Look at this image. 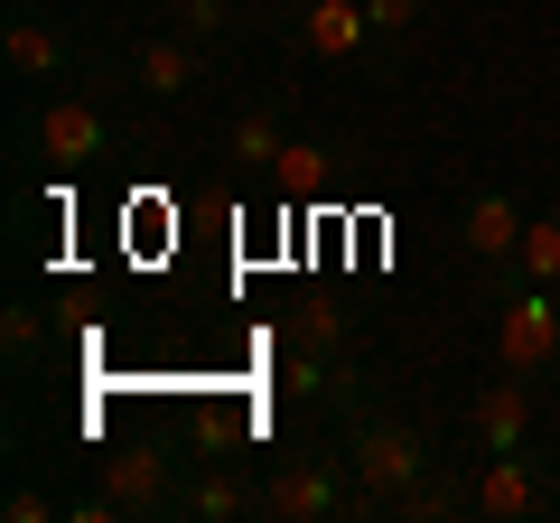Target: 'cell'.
<instances>
[{"label": "cell", "mask_w": 560, "mask_h": 523, "mask_svg": "<svg viewBox=\"0 0 560 523\" xmlns=\"http://www.w3.org/2000/svg\"><path fill=\"white\" fill-rule=\"evenodd\" d=\"M346 467H355V496L364 514H393L401 496H411L430 467H440V449H430V430L401 421V411H346Z\"/></svg>", "instance_id": "obj_1"}, {"label": "cell", "mask_w": 560, "mask_h": 523, "mask_svg": "<svg viewBox=\"0 0 560 523\" xmlns=\"http://www.w3.org/2000/svg\"><path fill=\"white\" fill-rule=\"evenodd\" d=\"M178 458H168L160 440H131V449H113L103 458V477H94V496H75L66 514H84V523H140V514H178Z\"/></svg>", "instance_id": "obj_2"}, {"label": "cell", "mask_w": 560, "mask_h": 523, "mask_svg": "<svg viewBox=\"0 0 560 523\" xmlns=\"http://www.w3.org/2000/svg\"><path fill=\"white\" fill-rule=\"evenodd\" d=\"M261 514L271 523H346V514H364L346 449H300V458H280L271 477H261Z\"/></svg>", "instance_id": "obj_3"}, {"label": "cell", "mask_w": 560, "mask_h": 523, "mask_svg": "<svg viewBox=\"0 0 560 523\" xmlns=\"http://www.w3.org/2000/svg\"><path fill=\"white\" fill-rule=\"evenodd\" d=\"M495 364L504 374H560V290L551 281H504L495 290Z\"/></svg>", "instance_id": "obj_4"}, {"label": "cell", "mask_w": 560, "mask_h": 523, "mask_svg": "<svg viewBox=\"0 0 560 523\" xmlns=\"http://www.w3.org/2000/svg\"><path fill=\"white\" fill-rule=\"evenodd\" d=\"M477 514L486 523H541V514H560V458H551V449H495V458H477Z\"/></svg>", "instance_id": "obj_5"}, {"label": "cell", "mask_w": 560, "mask_h": 523, "mask_svg": "<svg viewBox=\"0 0 560 523\" xmlns=\"http://www.w3.org/2000/svg\"><path fill=\"white\" fill-rule=\"evenodd\" d=\"M20 150H28V160H47V168H94L103 150H113V113H103L94 94H47L38 113H28Z\"/></svg>", "instance_id": "obj_6"}, {"label": "cell", "mask_w": 560, "mask_h": 523, "mask_svg": "<svg viewBox=\"0 0 560 523\" xmlns=\"http://www.w3.org/2000/svg\"><path fill=\"white\" fill-rule=\"evenodd\" d=\"M533 421H541L533 374H504V364H495V383H477V393H467V411H458L467 458H495V449H533Z\"/></svg>", "instance_id": "obj_7"}, {"label": "cell", "mask_w": 560, "mask_h": 523, "mask_svg": "<svg viewBox=\"0 0 560 523\" xmlns=\"http://www.w3.org/2000/svg\"><path fill=\"white\" fill-rule=\"evenodd\" d=\"M290 38H300V57H318V66L393 57V38L374 28V10H364V0H290Z\"/></svg>", "instance_id": "obj_8"}, {"label": "cell", "mask_w": 560, "mask_h": 523, "mask_svg": "<svg viewBox=\"0 0 560 523\" xmlns=\"http://www.w3.org/2000/svg\"><path fill=\"white\" fill-rule=\"evenodd\" d=\"M523 224H533V216H523V206L504 197V187H477V197L458 206V253L486 271V290H495L504 271H514V253H523Z\"/></svg>", "instance_id": "obj_9"}, {"label": "cell", "mask_w": 560, "mask_h": 523, "mask_svg": "<svg viewBox=\"0 0 560 523\" xmlns=\"http://www.w3.org/2000/svg\"><path fill=\"white\" fill-rule=\"evenodd\" d=\"M290 121H300V94H290V84H261V94L224 121V160L253 168V178H271V160L290 150Z\"/></svg>", "instance_id": "obj_10"}, {"label": "cell", "mask_w": 560, "mask_h": 523, "mask_svg": "<svg viewBox=\"0 0 560 523\" xmlns=\"http://www.w3.org/2000/svg\"><path fill=\"white\" fill-rule=\"evenodd\" d=\"M121 84H131V94H150V103H178V94H197V84H206V47L187 38V28L140 38L131 57H121Z\"/></svg>", "instance_id": "obj_11"}, {"label": "cell", "mask_w": 560, "mask_h": 523, "mask_svg": "<svg viewBox=\"0 0 560 523\" xmlns=\"http://www.w3.org/2000/svg\"><path fill=\"white\" fill-rule=\"evenodd\" d=\"M0 66H10V84H57L66 66H75V38H66L57 20H38V10H10V28H0Z\"/></svg>", "instance_id": "obj_12"}, {"label": "cell", "mask_w": 560, "mask_h": 523, "mask_svg": "<svg viewBox=\"0 0 560 523\" xmlns=\"http://www.w3.org/2000/svg\"><path fill=\"white\" fill-rule=\"evenodd\" d=\"M178 514L187 523H243V514H261V486L243 477V467H197V477L178 486Z\"/></svg>", "instance_id": "obj_13"}, {"label": "cell", "mask_w": 560, "mask_h": 523, "mask_svg": "<svg viewBox=\"0 0 560 523\" xmlns=\"http://www.w3.org/2000/svg\"><path fill=\"white\" fill-rule=\"evenodd\" d=\"M448 514H477V477H458V467H430V477L411 486V496L393 504V523H448Z\"/></svg>", "instance_id": "obj_14"}, {"label": "cell", "mask_w": 560, "mask_h": 523, "mask_svg": "<svg viewBox=\"0 0 560 523\" xmlns=\"http://www.w3.org/2000/svg\"><path fill=\"white\" fill-rule=\"evenodd\" d=\"M280 346H290V356H355V318H346V309H280Z\"/></svg>", "instance_id": "obj_15"}, {"label": "cell", "mask_w": 560, "mask_h": 523, "mask_svg": "<svg viewBox=\"0 0 560 523\" xmlns=\"http://www.w3.org/2000/svg\"><path fill=\"white\" fill-rule=\"evenodd\" d=\"M168 20L187 28V38L215 57V47H234V28H243V0H168Z\"/></svg>", "instance_id": "obj_16"}, {"label": "cell", "mask_w": 560, "mask_h": 523, "mask_svg": "<svg viewBox=\"0 0 560 523\" xmlns=\"http://www.w3.org/2000/svg\"><path fill=\"white\" fill-rule=\"evenodd\" d=\"M0 356H10V374H28V364L47 356V309L38 300H10V309H0Z\"/></svg>", "instance_id": "obj_17"}, {"label": "cell", "mask_w": 560, "mask_h": 523, "mask_svg": "<svg viewBox=\"0 0 560 523\" xmlns=\"http://www.w3.org/2000/svg\"><path fill=\"white\" fill-rule=\"evenodd\" d=\"M504 281H551V290H560V216H533V224H523V253H514ZM504 281H495V290H504Z\"/></svg>", "instance_id": "obj_18"}, {"label": "cell", "mask_w": 560, "mask_h": 523, "mask_svg": "<svg viewBox=\"0 0 560 523\" xmlns=\"http://www.w3.org/2000/svg\"><path fill=\"white\" fill-rule=\"evenodd\" d=\"M327 168H337V150H327V141H300V131H290V150L271 160V178L290 187V197H300V187H318Z\"/></svg>", "instance_id": "obj_19"}, {"label": "cell", "mask_w": 560, "mask_h": 523, "mask_svg": "<svg viewBox=\"0 0 560 523\" xmlns=\"http://www.w3.org/2000/svg\"><path fill=\"white\" fill-rule=\"evenodd\" d=\"M364 10H374V28H383V38H411V28L430 20V0H364Z\"/></svg>", "instance_id": "obj_20"}, {"label": "cell", "mask_w": 560, "mask_h": 523, "mask_svg": "<svg viewBox=\"0 0 560 523\" xmlns=\"http://www.w3.org/2000/svg\"><path fill=\"white\" fill-rule=\"evenodd\" d=\"M0 514H10V523H57V496H47V486H10Z\"/></svg>", "instance_id": "obj_21"}, {"label": "cell", "mask_w": 560, "mask_h": 523, "mask_svg": "<svg viewBox=\"0 0 560 523\" xmlns=\"http://www.w3.org/2000/svg\"><path fill=\"white\" fill-rule=\"evenodd\" d=\"M243 10H271V0H243Z\"/></svg>", "instance_id": "obj_22"}]
</instances>
